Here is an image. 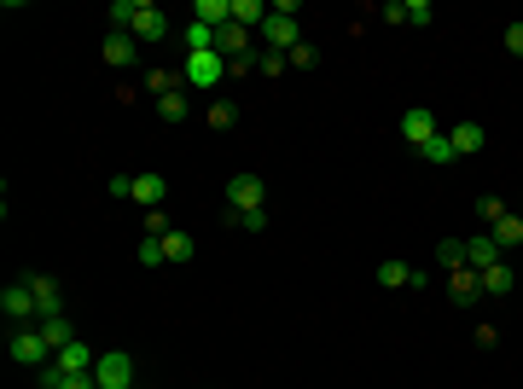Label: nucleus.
Returning <instances> with one entry per match:
<instances>
[{"label": "nucleus", "instance_id": "obj_30", "mask_svg": "<svg viewBox=\"0 0 523 389\" xmlns=\"http://www.w3.org/2000/svg\"><path fill=\"white\" fill-rule=\"evenodd\" d=\"M233 227H244V232H262V227H268V209H233Z\"/></svg>", "mask_w": 523, "mask_h": 389}, {"label": "nucleus", "instance_id": "obj_37", "mask_svg": "<svg viewBox=\"0 0 523 389\" xmlns=\"http://www.w3.org/2000/svg\"><path fill=\"white\" fill-rule=\"evenodd\" d=\"M506 53H518V59H523V24H506Z\"/></svg>", "mask_w": 523, "mask_h": 389}, {"label": "nucleus", "instance_id": "obj_19", "mask_svg": "<svg viewBox=\"0 0 523 389\" xmlns=\"http://www.w3.org/2000/svg\"><path fill=\"white\" fill-rule=\"evenodd\" d=\"M430 262H437L442 273H460L465 268V239H442L437 250H430Z\"/></svg>", "mask_w": 523, "mask_h": 389}, {"label": "nucleus", "instance_id": "obj_2", "mask_svg": "<svg viewBox=\"0 0 523 389\" xmlns=\"http://www.w3.org/2000/svg\"><path fill=\"white\" fill-rule=\"evenodd\" d=\"M233 76V64L221 59V53H186V64H181V82H186V93H216L221 82Z\"/></svg>", "mask_w": 523, "mask_h": 389}, {"label": "nucleus", "instance_id": "obj_6", "mask_svg": "<svg viewBox=\"0 0 523 389\" xmlns=\"http://www.w3.org/2000/svg\"><path fill=\"white\" fill-rule=\"evenodd\" d=\"M29 291H36V320H59L64 314V291H59V280L53 273H29Z\"/></svg>", "mask_w": 523, "mask_h": 389}, {"label": "nucleus", "instance_id": "obj_39", "mask_svg": "<svg viewBox=\"0 0 523 389\" xmlns=\"http://www.w3.org/2000/svg\"><path fill=\"white\" fill-rule=\"evenodd\" d=\"M135 389H140V384H135Z\"/></svg>", "mask_w": 523, "mask_h": 389}, {"label": "nucleus", "instance_id": "obj_1", "mask_svg": "<svg viewBox=\"0 0 523 389\" xmlns=\"http://www.w3.org/2000/svg\"><path fill=\"white\" fill-rule=\"evenodd\" d=\"M262 47H268V53H291V47H303V24H297V0H274L268 24H262Z\"/></svg>", "mask_w": 523, "mask_h": 389}, {"label": "nucleus", "instance_id": "obj_10", "mask_svg": "<svg viewBox=\"0 0 523 389\" xmlns=\"http://www.w3.org/2000/svg\"><path fill=\"white\" fill-rule=\"evenodd\" d=\"M494 262H506V250H500L494 244V232H471V239H465V268H494Z\"/></svg>", "mask_w": 523, "mask_h": 389}, {"label": "nucleus", "instance_id": "obj_8", "mask_svg": "<svg viewBox=\"0 0 523 389\" xmlns=\"http://www.w3.org/2000/svg\"><path fill=\"white\" fill-rule=\"evenodd\" d=\"M128 36H135V41H163V36H169V18H163V6L140 0V6H135V24H128Z\"/></svg>", "mask_w": 523, "mask_h": 389}, {"label": "nucleus", "instance_id": "obj_38", "mask_svg": "<svg viewBox=\"0 0 523 389\" xmlns=\"http://www.w3.org/2000/svg\"><path fill=\"white\" fill-rule=\"evenodd\" d=\"M518 215H523V209H518Z\"/></svg>", "mask_w": 523, "mask_h": 389}, {"label": "nucleus", "instance_id": "obj_18", "mask_svg": "<svg viewBox=\"0 0 523 389\" xmlns=\"http://www.w3.org/2000/svg\"><path fill=\"white\" fill-rule=\"evenodd\" d=\"M477 280H483V296H506L511 285H518V273H511V262H494V268H483Z\"/></svg>", "mask_w": 523, "mask_h": 389}, {"label": "nucleus", "instance_id": "obj_28", "mask_svg": "<svg viewBox=\"0 0 523 389\" xmlns=\"http://www.w3.org/2000/svg\"><path fill=\"white\" fill-rule=\"evenodd\" d=\"M407 280H413L407 262H378V285H384V291H396V285H407Z\"/></svg>", "mask_w": 523, "mask_h": 389}, {"label": "nucleus", "instance_id": "obj_26", "mask_svg": "<svg viewBox=\"0 0 523 389\" xmlns=\"http://www.w3.org/2000/svg\"><path fill=\"white\" fill-rule=\"evenodd\" d=\"M175 87H186V82H181V76H175V70H158V64H151V70H146V93H151V99L175 93Z\"/></svg>", "mask_w": 523, "mask_h": 389}, {"label": "nucleus", "instance_id": "obj_21", "mask_svg": "<svg viewBox=\"0 0 523 389\" xmlns=\"http://www.w3.org/2000/svg\"><path fill=\"white\" fill-rule=\"evenodd\" d=\"M36 326H41V337H47V349L53 354H59V349H70V343H76V331H70V320H36Z\"/></svg>", "mask_w": 523, "mask_h": 389}, {"label": "nucleus", "instance_id": "obj_15", "mask_svg": "<svg viewBox=\"0 0 523 389\" xmlns=\"http://www.w3.org/2000/svg\"><path fill=\"white\" fill-rule=\"evenodd\" d=\"M268 12H274L268 0H233V24H239V29H262V24H268Z\"/></svg>", "mask_w": 523, "mask_h": 389}, {"label": "nucleus", "instance_id": "obj_25", "mask_svg": "<svg viewBox=\"0 0 523 389\" xmlns=\"http://www.w3.org/2000/svg\"><path fill=\"white\" fill-rule=\"evenodd\" d=\"M181 36H186V53H216V29H209V24H198V18L181 29Z\"/></svg>", "mask_w": 523, "mask_h": 389}, {"label": "nucleus", "instance_id": "obj_4", "mask_svg": "<svg viewBox=\"0 0 523 389\" xmlns=\"http://www.w3.org/2000/svg\"><path fill=\"white\" fill-rule=\"evenodd\" d=\"M94 384H99V389H135V384H140V372H135V354L105 349V354H99V366H94Z\"/></svg>", "mask_w": 523, "mask_h": 389}, {"label": "nucleus", "instance_id": "obj_29", "mask_svg": "<svg viewBox=\"0 0 523 389\" xmlns=\"http://www.w3.org/2000/svg\"><path fill=\"white\" fill-rule=\"evenodd\" d=\"M135 262H140V268H163V262H169V250H163V239H140Z\"/></svg>", "mask_w": 523, "mask_h": 389}, {"label": "nucleus", "instance_id": "obj_33", "mask_svg": "<svg viewBox=\"0 0 523 389\" xmlns=\"http://www.w3.org/2000/svg\"><path fill=\"white\" fill-rule=\"evenodd\" d=\"M430 18H437L430 12V0H407V24L413 29H430Z\"/></svg>", "mask_w": 523, "mask_h": 389}, {"label": "nucleus", "instance_id": "obj_20", "mask_svg": "<svg viewBox=\"0 0 523 389\" xmlns=\"http://www.w3.org/2000/svg\"><path fill=\"white\" fill-rule=\"evenodd\" d=\"M488 232H494V244H500V250H518V244H523V215H511V209H506V215H500Z\"/></svg>", "mask_w": 523, "mask_h": 389}, {"label": "nucleus", "instance_id": "obj_16", "mask_svg": "<svg viewBox=\"0 0 523 389\" xmlns=\"http://www.w3.org/2000/svg\"><path fill=\"white\" fill-rule=\"evenodd\" d=\"M53 361H59V372H94V366H99V354L87 349V343H70V349H59Z\"/></svg>", "mask_w": 523, "mask_h": 389}, {"label": "nucleus", "instance_id": "obj_24", "mask_svg": "<svg viewBox=\"0 0 523 389\" xmlns=\"http://www.w3.org/2000/svg\"><path fill=\"white\" fill-rule=\"evenodd\" d=\"M419 158H430L437 169H448V163H460V151H454V140H448V134H437L430 146H419Z\"/></svg>", "mask_w": 523, "mask_h": 389}, {"label": "nucleus", "instance_id": "obj_13", "mask_svg": "<svg viewBox=\"0 0 523 389\" xmlns=\"http://www.w3.org/2000/svg\"><path fill=\"white\" fill-rule=\"evenodd\" d=\"M105 64H117V70L140 64V41L135 36H105Z\"/></svg>", "mask_w": 523, "mask_h": 389}, {"label": "nucleus", "instance_id": "obj_31", "mask_svg": "<svg viewBox=\"0 0 523 389\" xmlns=\"http://www.w3.org/2000/svg\"><path fill=\"white\" fill-rule=\"evenodd\" d=\"M256 70H262V76H285V70H291V53H268V47H262Z\"/></svg>", "mask_w": 523, "mask_h": 389}, {"label": "nucleus", "instance_id": "obj_9", "mask_svg": "<svg viewBox=\"0 0 523 389\" xmlns=\"http://www.w3.org/2000/svg\"><path fill=\"white\" fill-rule=\"evenodd\" d=\"M437 134H442L437 110H402V140H407V146H430Z\"/></svg>", "mask_w": 523, "mask_h": 389}, {"label": "nucleus", "instance_id": "obj_32", "mask_svg": "<svg viewBox=\"0 0 523 389\" xmlns=\"http://www.w3.org/2000/svg\"><path fill=\"white\" fill-rule=\"evenodd\" d=\"M315 64H320V47H315V41L291 47V70H315Z\"/></svg>", "mask_w": 523, "mask_h": 389}, {"label": "nucleus", "instance_id": "obj_12", "mask_svg": "<svg viewBox=\"0 0 523 389\" xmlns=\"http://www.w3.org/2000/svg\"><path fill=\"white\" fill-rule=\"evenodd\" d=\"M151 110H158L163 122H186V117H192V93H186V87H175V93L151 99Z\"/></svg>", "mask_w": 523, "mask_h": 389}, {"label": "nucleus", "instance_id": "obj_7", "mask_svg": "<svg viewBox=\"0 0 523 389\" xmlns=\"http://www.w3.org/2000/svg\"><path fill=\"white\" fill-rule=\"evenodd\" d=\"M0 314L12 320V326H36V291L29 285H6L0 291Z\"/></svg>", "mask_w": 523, "mask_h": 389}, {"label": "nucleus", "instance_id": "obj_11", "mask_svg": "<svg viewBox=\"0 0 523 389\" xmlns=\"http://www.w3.org/2000/svg\"><path fill=\"white\" fill-rule=\"evenodd\" d=\"M448 296L460 308H471L477 296H483V280H477V268H460V273H448Z\"/></svg>", "mask_w": 523, "mask_h": 389}, {"label": "nucleus", "instance_id": "obj_3", "mask_svg": "<svg viewBox=\"0 0 523 389\" xmlns=\"http://www.w3.org/2000/svg\"><path fill=\"white\" fill-rule=\"evenodd\" d=\"M6 354H12L18 366H29V372H41V366L53 361V349H47V337H41V326H18L12 337H6Z\"/></svg>", "mask_w": 523, "mask_h": 389}, {"label": "nucleus", "instance_id": "obj_35", "mask_svg": "<svg viewBox=\"0 0 523 389\" xmlns=\"http://www.w3.org/2000/svg\"><path fill=\"white\" fill-rule=\"evenodd\" d=\"M477 215H483L488 227H494V221L506 215V198H477Z\"/></svg>", "mask_w": 523, "mask_h": 389}, {"label": "nucleus", "instance_id": "obj_22", "mask_svg": "<svg viewBox=\"0 0 523 389\" xmlns=\"http://www.w3.org/2000/svg\"><path fill=\"white\" fill-rule=\"evenodd\" d=\"M204 122H209V128H216V134H227L233 122H239V105H233V99H209V110H204Z\"/></svg>", "mask_w": 523, "mask_h": 389}, {"label": "nucleus", "instance_id": "obj_27", "mask_svg": "<svg viewBox=\"0 0 523 389\" xmlns=\"http://www.w3.org/2000/svg\"><path fill=\"white\" fill-rule=\"evenodd\" d=\"M163 250H169V262H192V255H198V244H192V232H181V227H175L169 239H163Z\"/></svg>", "mask_w": 523, "mask_h": 389}, {"label": "nucleus", "instance_id": "obj_14", "mask_svg": "<svg viewBox=\"0 0 523 389\" xmlns=\"http://www.w3.org/2000/svg\"><path fill=\"white\" fill-rule=\"evenodd\" d=\"M448 140H454V151H460V158H477L488 134L477 128V122H454V128H448Z\"/></svg>", "mask_w": 523, "mask_h": 389}, {"label": "nucleus", "instance_id": "obj_23", "mask_svg": "<svg viewBox=\"0 0 523 389\" xmlns=\"http://www.w3.org/2000/svg\"><path fill=\"white\" fill-rule=\"evenodd\" d=\"M135 6H140V0H110V6H105L110 36H128V24H135Z\"/></svg>", "mask_w": 523, "mask_h": 389}, {"label": "nucleus", "instance_id": "obj_5", "mask_svg": "<svg viewBox=\"0 0 523 389\" xmlns=\"http://www.w3.org/2000/svg\"><path fill=\"white\" fill-rule=\"evenodd\" d=\"M227 204H233V209H262V204H268V181H262V174H250V169L227 174Z\"/></svg>", "mask_w": 523, "mask_h": 389}, {"label": "nucleus", "instance_id": "obj_17", "mask_svg": "<svg viewBox=\"0 0 523 389\" xmlns=\"http://www.w3.org/2000/svg\"><path fill=\"white\" fill-rule=\"evenodd\" d=\"M163 198H169V181H163V174H135V204L158 209Z\"/></svg>", "mask_w": 523, "mask_h": 389}, {"label": "nucleus", "instance_id": "obj_34", "mask_svg": "<svg viewBox=\"0 0 523 389\" xmlns=\"http://www.w3.org/2000/svg\"><path fill=\"white\" fill-rule=\"evenodd\" d=\"M169 215H163V209H146V239H169Z\"/></svg>", "mask_w": 523, "mask_h": 389}, {"label": "nucleus", "instance_id": "obj_36", "mask_svg": "<svg viewBox=\"0 0 523 389\" xmlns=\"http://www.w3.org/2000/svg\"><path fill=\"white\" fill-rule=\"evenodd\" d=\"M110 198H135V174H110Z\"/></svg>", "mask_w": 523, "mask_h": 389}]
</instances>
